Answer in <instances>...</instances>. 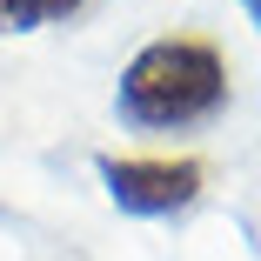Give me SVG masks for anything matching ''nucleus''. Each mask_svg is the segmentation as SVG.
Returning a JSON list of instances; mask_svg holds the SVG:
<instances>
[{"instance_id":"obj_1","label":"nucleus","mask_w":261,"mask_h":261,"mask_svg":"<svg viewBox=\"0 0 261 261\" xmlns=\"http://www.w3.org/2000/svg\"><path fill=\"white\" fill-rule=\"evenodd\" d=\"M228 100V54L201 34H168L147 40L141 54L121 67L114 108L127 127L168 134V127H201L207 114H221Z\"/></svg>"},{"instance_id":"obj_2","label":"nucleus","mask_w":261,"mask_h":261,"mask_svg":"<svg viewBox=\"0 0 261 261\" xmlns=\"http://www.w3.org/2000/svg\"><path fill=\"white\" fill-rule=\"evenodd\" d=\"M94 174L121 215H141V221L181 215L207 188V161H194V154H100Z\"/></svg>"},{"instance_id":"obj_3","label":"nucleus","mask_w":261,"mask_h":261,"mask_svg":"<svg viewBox=\"0 0 261 261\" xmlns=\"http://www.w3.org/2000/svg\"><path fill=\"white\" fill-rule=\"evenodd\" d=\"M87 0H0V34H34V27H54L74 20Z\"/></svg>"},{"instance_id":"obj_4","label":"nucleus","mask_w":261,"mask_h":261,"mask_svg":"<svg viewBox=\"0 0 261 261\" xmlns=\"http://www.w3.org/2000/svg\"><path fill=\"white\" fill-rule=\"evenodd\" d=\"M241 7H248V20H254V27H261V0H241Z\"/></svg>"}]
</instances>
